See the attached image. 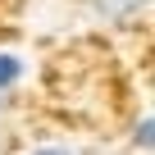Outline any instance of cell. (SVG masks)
Masks as SVG:
<instances>
[{
    "mask_svg": "<svg viewBox=\"0 0 155 155\" xmlns=\"http://www.w3.org/2000/svg\"><path fill=\"white\" fill-rule=\"evenodd\" d=\"M91 9L105 18V23H132L150 9V0H91Z\"/></svg>",
    "mask_w": 155,
    "mask_h": 155,
    "instance_id": "cell-1",
    "label": "cell"
},
{
    "mask_svg": "<svg viewBox=\"0 0 155 155\" xmlns=\"http://www.w3.org/2000/svg\"><path fill=\"white\" fill-rule=\"evenodd\" d=\"M18 78H23V59H18V55H9V50H0V91L14 87Z\"/></svg>",
    "mask_w": 155,
    "mask_h": 155,
    "instance_id": "cell-2",
    "label": "cell"
},
{
    "mask_svg": "<svg viewBox=\"0 0 155 155\" xmlns=\"http://www.w3.org/2000/svg\"><path fill=\"white\" fill-rule=\"evenodd\" d=\"M28 155H78L73 146H64V141H37Z\"/></svg>",
    "mask_w": 155,
    "mask_h": 155,
    "instance_id": "cell-3",
    "label": "cell"
},
{
    "mask_svg": "<svg viewBox=\"0 0 155 155\" xmlns=\"http://www.w3.org/2000/svg\"><path fill=\"white\" fill-rule=\"evenodd\" d=\"M137 146H141V150H150V146H155V123H150V119H141V123H137Z\"/></svg>",
    "mask_w": 155,
    "mask_h": 155,
    "instance_id": "cell-4",
    "label": "cell"
}]
</instances>
